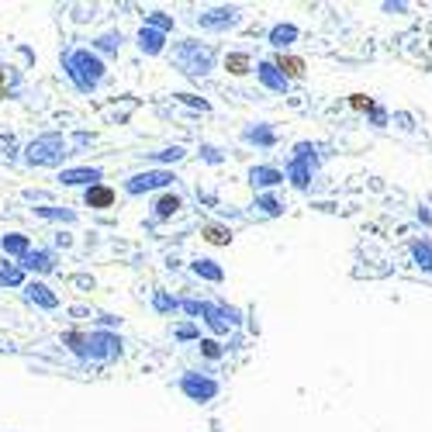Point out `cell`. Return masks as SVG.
<instances>
[{"label":"cell","instance_id":"obj_1","mask_svg":"<svg viewBox=\"0 0 432 432\" xmlns=\"http://www.w3.org/2000/svg\"><path fill=\"white\" fill-rule=\"evenodd\" d=\"M59 70L70 80V86L77 93H84V97L97 93L104 86V80H107V59H100L90 45H70V49H63Z\"/></svg>","mask_w":432,"mask_h":432},{"label":"cell","instance_id":"obj_2","mask_svg":"<svg viewBox=\"0 0 432 432\" xmlns=\"http://www.w3.org/2000/svg\"><path fill=\"white\" fill-rule=\"evenodd\" d=\"M70 156H77V153H73L70 135H63V132H42L21 146V163L28 170H63Z\"/></svg>","mask_w":432,"mask_h":432},{"label":"cell","instance_id":"obj_3","mask_svg":"<svg viewBox=\"0 0 432 432\" xmlns=\"http://www.w3.org/2000/svg\"><path fill=\"white\" fill-rule=\"evenodd\" d=\"M173 66L187 80H204L218 66V49L204 45L197 38H180V42H173Z\"/></svg>","mask_w":432,"mask_h":432},{"label":"cell","instance_id":"obj_4","mask_svg":"<svg viewBox=\"0 0 432 432\" xmlns=\"http://www.w3.org/2000/svg\"><path fill=\"white\" fill-rule=\"evenodd\" d=\"M246 21V10L239 3H215V7H201L194 14V24L208 35H229Z\"/></svg>","mask_w":432,"mask_h":432},{"label":"cell","instance_id":"obj_5","mask_svg":"<svg viewBox=\"0 0 432 432\" xmlns=\"http://www.w3.org/2000/svg\"><path fill=\"white\" fill-rule=\"evenodd\" d=\"M201 322H204L208 332L218 339V336H232V332H239L242 322H246V311L236 308V304H229V301H222V298H215V301H204V315H201Z\"/></svg>","mask_w":432,"mask_h":432},{"label":"cell","instance_id":"obj_6","mask_svg":"<svg viewBox=\"0 0 432 432\" xmlns=\"http://www.w3.org/2000/svg\"><path fill=\"white\" fill-rule=\"evenodd\" d=\"M176 387H180V394H183L187 401H194V405H211V401L222 394V380L211 377V373H204V370H183V373L176 377Z\"/></svg>","mask_w":432,"mask_h":432},{"label":"cell","instance_id":"obj_7","mask_svg":"<svg viewBox=\"0 0 432 432\" xmlns=\"http://www.w3.org/2000/svg\"><path fill=\"white\" fill-rule=\"evenodd\" d=\"M173 183H176V173L173 170L146 167V170L132 173V176L121 183V190H125L128 197H146V194H163V190H173Z\"/></svg>","mask_w":432,"mask_h":432},{"label":"cell","instance_id":"obj_8","mask_svg":"<svg viewBox=\"0 0 432 432\" xmlns=\"http://www.w3.org/2000/svg\"><path fill=\"white\" fill-rule=\"evenodd\" d=\"M125 356V339L114 329H90V343H86V363H118Z\"/></svg>","mask_w":432,"mask_h":432},{"label":"cell","instance_id":"obj_9","mask_svg":"<svg viewBox=\"0 0 432 432\" xmlns=\"http://www.w3.org/2000/svg\"><path fill=\"white\" fill-rule=\"evenodd\" d=\"M318 170H322V163L287 156V163H284V180H287V187H294L298 194H308L311 183H315V176H318Z\"/></svg>","mask_w":432,"mask_h":432},{"label":"cell","instance_id":"obj_10","mask_svg":"<svg viewBox=\"0 0 432 432\" xmlns=\"http://www.w3.org/2000/svg\"><path fill=\"white\" fill-rule=\"evenodd\" d=\"M239 142L270 153V149H277L280 135H277V125H273V121H246V125L239 128Z\"/></svg>","mask_w":432,"mask_h":432},{"label":"cell","instance_id":"obj_11","mask_svg":"<svg viewBox=\"0 0 432 432\" xmlns=\"http://www.w3.org/2000/svg\"><path fill=\"white\" fill-rule=\"evenodd\" d=\"M21 266H24V273L28 277H49V273H56V266H59V249H52V246H35L28 256L21 259Z\"/></svg>","mask_w":432,"mask_h":432},{"label":"cell","instance_id":"obj_12","mask_svg":"<svg viewBox=\"0 0 432 432\" xmlns=\"http://www.w3.org/2000/svg\"><path fill=\"white\" fill-rule=\"evenodd\" d=\"M21 298H24L31 308H38V311H59V294H56L45 280H38V277H31V280L24 284Z\"/></svg>","mask_w":432,"mask_h":432},{"label":"cell","instance_id":"obj_13","mask_svg":"<svg viewBox=\"0 0 432 432\" xmlns=\"http://www.w3.org/2000/svg\"><path fill=\"white\" fill-rule=\"evenodd\" d=\"M298 42H301V28L294 21H273L270 31H266V45L273 52H291Z\"/></svg>","mask_w":432,"mask_h":432},{"label":"cell","instance_id":"obj_14","mask_svg":"<svg viewBox=\"0 0 432 432\" xmlns=\"http://www.w3.org/2000/svg\"><path fill=\"white\" fill-rule=\"evenodd\" d=\"M246 180H249V187H253L256 194H273L280 183H287V180H284V170H280V167H270V163L249 167Z\"/></svg>","mask_w":432,"mask_h":432},{"label":"cell","instance_id":"obj_15","mask_svg":"<svg viewBox=\"0 0 432 432\" xmlns=\"http://www.w3.org/2000/svg\"><path fill=\"white\" fill-rule=\"evenodd\" d=\"M63 187H97V183H104V167H63L59 176H56Z\"/></svg>","mask_w":432,"mask_h":432},{"label":"cell","instance_id":"obj_16","mask_svg":"<svg viewBox=\"0 0 432 432\" xmlns=\"http://www.w3.org/2000/svg\"><path fill=\"white\" fill-rule=\"evenodd\" d=\"M135 49H139L146 59H160V56L170 49V35H163V31L142 24V28L135 31Z\"/></svg>","mask_w":432,"mask_h":432},{"label":"cell","instance_id":"obj_17","mask_svg":"<svg viewBox=\"0 0 432 432\" xmlns=\"http://www.w3.org/2000/svg\"><path fill=\"white\" fill-rule=\"evenodd\" d=\"M256 80H259V86L263 90H270V93H287L291 90V80L277 70V63L273 59H256Z\"/></svg>","mask_w":432,"mask_h":432},{"label":"cell","instance_id":"obj_18","mask_svg":"<svg viewBox=\"0 0 432 432\" xmlns=\"http://www.w3.org/2000/svg\"><path fill=\"white\" fill-rule=\"evenodd\" d=\"M31 215L42 218V222H52V225H66V229H73L80 222V211L77 208H66V204H35Z\"/></svg>","mask_w":432,"mask_h":432},{"label":"cell","instance_id":"obj_19","mask_svg":"<svg viewBox=\"0 0 432 432\" xmlns=\"http://www.w3.org/2000/svg\"><path fill=\"white\" fill-rule=\"evenodd\" d=\"M125 42H128V38H125V31H121V28H111V31L93 35V38H90V49H93L100 59H114V56L125 49Z\"/></svg>","mask_w":432,"mask_h":432},{"label":"cell","instance_id":"obj_20","mask_svg":"<svg viewBox=\"0 0 432 432\" xmlns=\"http://www.w3.org/2000/svg\"><path fill=\"white\" fill-rule=\"evenodd\" d=\"M114 204H118V190L111 183H97V187L84 190V208H90V211H111Z\"/></svg>","mask_w":432,"mask_h":432},{"label":"cell","instance_id":"obj_21","mask_svg":"<svg viewBox=\"0 0 432 432\" xmlns=\"http://www.w3.org/2000/svg\"><path fill=\"white\" fill-rule=\"evenodd\" d=\"M0 249H3V256L7 259L21 263V259L35 249V242H31L28 232H3V236H0Z\"/></svg>","mask_w":432,"mask_h":432},{"label":"cell","instance_id":"obj_22","mask_svg":"<svg viewBox=\"0 0 432 432\" xmlns=\"http://www.w3.org/2000/svg\"><path fill=\"white\" fill-rule=\"evenodd\" d=\"M187 270L197 277V280H204V284H225V266L218 263V259H208V256H197L187 263Z\"/></svg>","mask_w":432,"mask_h":432},{"label":"cell","instance_id":"obj_23","mask_svg":"<svg viewBox=\"0 0 432 432\" xmlns=\"http://www.w3.org/2000/svg\"><path fill=\"white\" fill-rule=\"evenodd\" d=\"M183 211V197L176 190H163L153 197V222H170Z\"/></svg>","mask_w":432,"mask_h":432},{"label":"cell","instance_id":"obj_24","mask_svg":"<svg viewBox=\"0 0 432 432\" xmlns=\"http://www.w3.org/2000/svg\"><path fill=\"white\" fill-rule=\"evenodd\" d=\"M408 256H412V266H415L419 273L432 277V239L429 236H415V239L408 242Z\"/></svg>","mask_w":432,"mask_h":432},{"label":"cell","instance_id":"obj_25","mask_svg":"<svg viewBox=\"0 0 432 432\" xmlns=\"http://www.w3.org/2000/svg\"><path fill=\"white\" fill-rule=\"evenodd\" d=\"M142 160L149 167H160V170H173L176 163L187 160V146H167V149H153V153H142Z\"/></svg>","mask_w":432,"mask_h":432},{"label":"cell","instance_id":"obj_26","mask_svg":"<svg viewBox=\"0 0 432 432\" xmlns=\"http://www.w3.org/2000/svg\"><path fill=\"white\" fill-rule=\"evenodd\" d=\"M270 59L277 63V70H280V73H284V77H287L291 84H294V80H304V77H308V63H304L301 56H294V52H273Z\"/></svg>","mask_w":432,"mask_h":432},{"label":"cell","instance_id":"obj_27","mask_svg":"<svg viewBox=\"0 0 432 432\" xmlns=\"http://www.w3.org/2000/svg\"><path fill=\"white\" fill-rule=\"evenodd\" d=\"M222 66H225L229 77H249V73H256V63H253L249 52H225L222 56Z\"/></svg>","mask_w":432,"mask_h":432},{"label":"cell","instance_id":"obj_28","mask_svg":"<svg viewBox=\"0 0 432 432\" xmlns=\"http://www.w3.org/2000/svg\"><path fill=\"white\" fill-rule=\"evenodd\" d=\"M201 239L204 242H211V246H232V229L225 225V222H204L201 225Z\"/></svg>","mask_w":432,"mask_h":432},{"label":"cell","instance_id":"obj_29","mask_svg":"<svg viewBox=\"0 0 432 432\" xmlns=\"http://www.w3.org/2000/svg\"><path fill=\"white\" fill-rule=\"evenodd\" d=\"M31 277L24 273L21 263H0V287H10V291H24Z\"/></svg>","mask_w":432,"mask_h":432},{"label":"cell","instance_id":"obj_30","mask_svg":"<svg viewBox=\"0 0 432 432\" xmlns=\"http://www.w3.org/2000/svg\"><path fill=\"white\" fill-rule=\"evenodd\" d=\"M24 90V80L14 66H0V100H10Z\"/></svg>","mask_w":432,"mask_h":432},{"label":"cell","instance_id":"obj_31","mask_svg":"<svg viewBox=\"0 0 432 432\" xmlns=\"http://www.w3.org/2000/svg\"><path fill=\"white\" fill-rule=\"evenodd\" d=\"M253 208H256L263 218H284V211H287L284 201L277 197V190H273V194H256V197H253Z\"/></svg>","mask_w":432,"mask_h":432},{"label":"cell","instance_id":"obj_32","mask_svg":"<svg viewBox=\"0 0 432 432\" xmlns=\"http://www.w3.org/2000/svg\"><path fill=\"white\" fill-rule=\"evenodd\" d=\"M149 304H153L156 315H173V311H180V298H176L173 291H163V287L153 291V301H149Z\"/></svg>","mask_w":432,"mask_h":432},{"label":"cell","instance_id":"obj_33","mask_svg":"<svg viewBox=\"0 0 432 432\" xmlns=\"http://www.w3.org/2000/svg\"><path fill=\"white\" fill-rule=\"evenodd\" d=\"M86 343H90V332H84V329H70V332H63V346H66L77 360H84V363H86Z\"/></svg>","mask_w":432,"mask_h":432},{"label":"cell","instance_id":"obj_34","mask_svg":"<svg viewBox=\"0 0 432 432\" xmlns=\"http://www.w3.org/2000/svg\"><path fill=\"white\" fill-rule=\"evenodd\" d=\"M142 24H149V28H156V31H163V35H173L176 31V17L173 14H167V10H146V21Z\"/></svg>","mask_w":432,"mask_h":432},{"label":"cell","instance_id":"obj_35","mask_svg":"<svg viewBox=\"0 0 432 432\" xmlns=\"http://www.w3.org/2000/svg\"><path fill=\"white\" fill-rule=\"evenodd\" d=\"M197 353H201V360H208V363H218V360L229 353V346L222 343V339H215V336H204V339L197 343Z\"/></svg>","mask_w":432,"mask_h":432},{"label":"cell","instance_id":"obj_36","mask_svg":"<svg viewBox=\"0 0 432 432\" xmlns=\"http://www.w3.org/2000/svg\"><path fill=\"white\" fill-rule=\"evenodd\" d=\"M173 339L176 343H201L204 336H201V325L197 322H180V325H173Z\"/></svg>","mask_w":432,"mask_h":432},{"label":"cell","instance_id":"obj_37","mask_svg":"<svg viewBox=\"0 0 432 432\" xmlns=\"http://www.w3.org/2000/svg\"><path fill=\"white\" fill-rule=\"evenodd\" d=\"M197 153H201V163H208V167H222V163H225V153H222L215 142H201Z\"/></svg>","mask_w":432,"mask_h":432},{"label":"cell","instance_id":"obj_38","mask_svg":"<svg viewBox=\"0 0 432 432\" xmlns=\"http://www.w3.org/2000/svg\"><path fill=\"white\" fill-rule=\"evenodd\" d=\"M180 311L187 315V322H201V315H204V301H197V298H180Z\"/></svg>","mask_w":432,"mask_h":432},{"label":"cell","instance_id":"obj_39","mask_svg":"<svg viewBox=\"0 0 432 432\" xmlns=\"http://www.w3.org/2000/svg\"><path fill=\"white\" fill-rule=\"evenodd\" d=\"M180 104H187V107H194V111H201V114H208L211 111V104L204 100V97H197V93H187V90H180V93H173Z\"/></svg>","mask_w":432,"mask_h":432},{"label":"cell","instance_id":"obj_40","mask_svg":"<svg viewBox=\"0 0 432 432\" xmlns=\"http://www.w3.org/2000/svg\"><path fill=\"white\" fill-rule=\"evenodd\" d=\"M367 125H370V128H387V125H391V111H387L384 104H373V111L367 114Z\"/></svg>","mask_w":432,"mask_h":432},{"label":"cell","instance_id":"obj_41","mask_svg":"<svg viewBox=\"0 0 432 432\" xmlns=\"http://www.w3.org/2000/svg\"><path fill=\"white\" fill-rule=\"evenodd\" d=\"M373 97H367V93H349V107L356 111V114H370L373 111Z\"/></svg>","mask_w":432,"mask_h":432},{"label":"cell","instance_id":"obj_42","mask_svg":"<svg viewBox=\"0 0 432 432\" xmlns=\"http://www.w3.org/2000/svg\"><path fill=\"white\" fill-rule=\"evenodd\" d=\"M0 156H3L7 163H14V160H21V149H17V142H14V135H0Z\"/></svg>","mask_w":432,"mask_h":432},{"label":"cell","instance_id":"obj_43","mask_svg":"<svg viewBox=\"0 0 432 432\" xmlns=\"http://www.w3.org/2000/svg\"><path fill=\"white\" fill-rule=\"evenodd\" d=\"M380 10H384V14H408L412 3H408V0H380Z\"/></svg>","mask_w":432,"mask_h":432},{"label":"cell","instance_id":"obj_44","mask_svg":"<svg viewBox=\"0 0 432 432\" xmlns=\"http://www.w3.org/2000/svg\"><path fill=\"white\" fill-rule=\"evenodd\" d=\"M70 142H73V153H80L84 146L93 142V132H73V135H70Z\"/></svg>","mask_w":432,"mask_h":432},{"label":"cell","instance_id":"obj_45","mask_svg":"<svg viewBox=\"0 0 432 432\" xmlns=\"http://www.w3.org/2000/svg\"><path fill=\"white\" fill-rule=\"evenodd\" d=\"M415 218H419L426 229H432V204H419V208H415Z\"/></svg>","mask_w":432,"mask_h":432},{"label":"cell","instance_id":"obj_46","mask_svg":"<svg viewBox=\"0 0 432 432\" xmlns=\"http://www.w3.org/2000/svg\"><path fill=\"white\" fill-rule=\"evenodd\" d=\"M70 246H73V236L70 232H59L56 242H52V249H70Z\"/></svg>","mask_w":432,"mask_h":432},{"label":"cell","instance_id":"obj_47","mask_svg":"<svg viewBox=\"0 0 432 432\" xmlns=\"http://www.w3.org/2000/svg\"><path fill=\"white\" fill-rule=\"evenodd\" d=\"M197 201H204V204L218 208V197H215V194H208V190H197Z\"/></svg>","mask_w":432,"mask_h":432}]
</instances>
